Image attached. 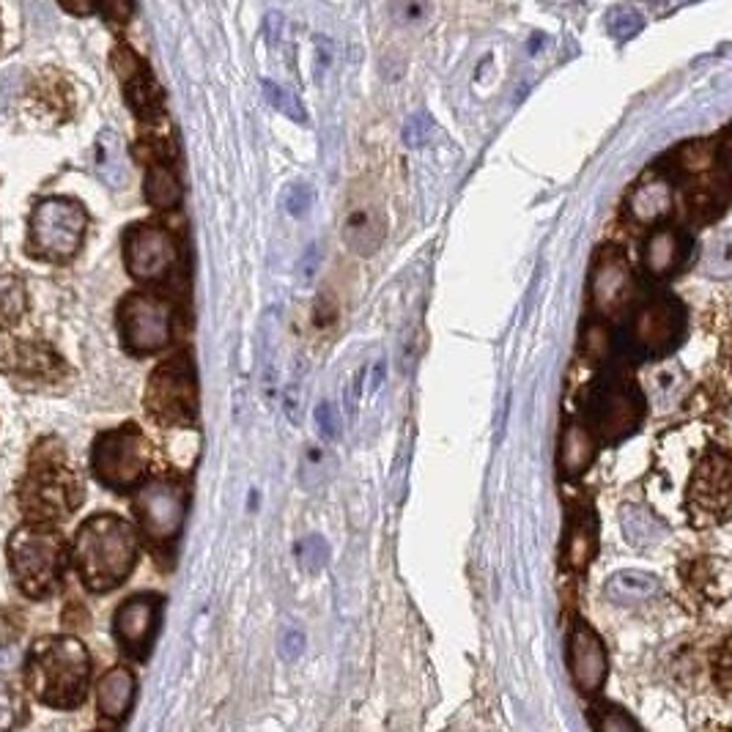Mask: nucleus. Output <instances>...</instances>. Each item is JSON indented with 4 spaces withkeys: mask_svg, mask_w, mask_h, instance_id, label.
<instances>
[{
    "mask_svg": "<svg viewBox=\"0 0 732 732\" xmlns=\"http://www.w3.org/2000/svg\"><path fill=\"white\" fill-rule=\"evenodd\" d=\"M176 242L171 233L151 222L133 226L124 237V259L127 270L140 283H160L176 266Z\"/></svg>",
    "mask_w": 732,
    "mask_h": 732,
    "instance_id": "6e6552de",
    "label": "nucleus"
},
{
    "mask_svg": "<svg viewBox=\"0 0 732 732\" xmlns=\"http://www.w3.org/2000/svg\"><path fill=\"white\" fill-rule=\"evenodd\" d=\"M14 724V697L7 686H0V730Z\"/></svg>",
    "mask_w": 732,
    "mask_h": 732,
    "instance_id": "c9c22d12",
    "label": "nucleus"
},
{
    "mask_svg": "<svg viewBox=\"0 0 732 732\" xmlns=\"http://www.w3.org/2000/svg\"><path fill=\"white\" fill-rule=\"evenodd\" d=\"M94 168L107 187H124L127 184V157H124L122 138L111 129H105L96 140Z\"/></svg>",
    "mask_w": 732,
    "mask_h": 732,
    "instance_id": "5701e85b",
    "label": "nucleus"
},
{
    "mask_svg": "<svg viewBox=\"0 0 732 732\" xmlns=\"http://www.w3.org/2000/svg\"><path fill=\"white\" fill-rule=\"evenodd\" d=\"M61 538L39 527H23L9 540V562L28 595L50 593L61 573Z\"/></svg>",
    "mask_w": 732,
    "mask_h": 732,
    "instance_id": "20e7f679",
    "label": "nucleus"
},
{
    "mask_svg": "<svg viewBox=\"0 0 732 732\" xmlns=\"http://www.w3.org/2000/svg\"><path fill=\"white\" fill-rule=\"evenodd\" d=\"M343 239H346V244L357 255L376 253L381 239H385V226H381L379 211H374L370 206L354 209L352 215L346 217V226H343Z\"/></svg>",
    "mask_w": 732,
    "mask_h": 732,
    "instance_id": "aec40b11",
    "label": "nucleus"
},
{
    "mask_svg": "<svg viewBox=\"0 0 732 732\" xmlns=\"http://www.w3.org/2000/svg\"><path fill=\"white\" fill-rule=\"evenodd\" d=\"M264 96H266V102L275 107V111L283 113V116L294 118V122H305V111H302V105H299V100L294 94H288L283 85L264 83Z\"/></svg>",
    "mask_w": 732,
    "mask_h": 732,
    "instance_id": "cd10ccee",
    "label": "nucleus"
},
{
    "mask_svg": "<svg viewBox=\"0 0 732 732\" xmlns=\"http://www.w3.org/2000/svg\"><path fill=\"white\" fill-rule=\"evenodd\" d=\"M135 699V675L127 666H113L96 688V702H100V713L107 721H122L129 713Z\"/></svg>",
    "mask_w": 732,
    "mask_h": 732,
    "instance_id": "6ab92c4d",
    "label": "nucleus"
},
{
    "mask_svg": "<svg viewBox=\"0 0 732 732\" xmlns=\"http://www.w3.org/2000/svg\"><path fill=\"white\" fill-rule=\"evenodd\" d=\"M688 255V239L680 228H653L644 239L642 264L644 272L655 281L675 275Z\"/></svg>",
    "mask_w": 732,
    "mask_h": 732,
    "instance_id": "f3484780",
    "label": "nucleus"
},
{
    "mask_svg": "<svg viewBox=\"0 0 732 732\" xmlns=\"http://www.w3.org/2000/svg\"><path fill=\"white\" fill-rule=\"evenodd\" d=\"M661 590V579L648 571H617L606 582V598L615 604H642Z\"/></svg>",
    "mask_w": 732,
    "mask_h": 732,
    "instance_id": "4be33fe9",
    "label": "nucleus"
},
{
    "mask_svg": "<svg viewBox=\"0 0 732 732\" xmlns=\"http://www.w3.org/2000/svg\"><path fill=\"white\" fill-rule=\"evenodd\" d=\"M593 418L601 439L617 442L631 434L642 420V398L637 396L631 381L611 379L601 387Z\"/></svg>",
    "mask_w": 732,
    "mask_h": 732,
    "instance_id": "f8f14e48",
    "label": "nucleus"
},
{
    "mask_svg": "<svg viewBox=\"0 0 732 732\" xmlns=\"http://www.w3.org/2000/svg\"><path fill=\"white\" fill-rule=\"evenodd\" d=\"M160 598L157 595H135L118 606L113 617V633L118 644L135 659H144L155 642L157 626H160Z\"/></svg>",
    "mask_w": 732,
    "mask_h": 732,
    "instance_id": "ddd939ff",
    "label": "nucleus"
},
{
    "mask_svg": "<svg viewBox=\"0 0 732 732\" xmlns=\"http://www.w3.org/2000/svg\"><path fill=\"white\" fill-rule=\"evenodd\" d=\"M28 688L47 708L83 702L91 677V655L75 637H47L28 655Z\"/></svg>",
    "mask_w": 732,
    "mask_h": 732,
    "instance_id": "f03ea898",
    "label": "nucleus"
},
{
    "mask_svg": "<svg viewBox=\"0 0 732 732\" xmlns=\"http://www.w3.org/2000/svg\"><path fill=\"white\" fill-rule=\"evenodd\" d=\"M294 554H297V562L305 568V571L313 573L327 562V557H330V546H327V540L321 538V535H308V538H302L297 546H294Z\"/></svg>",
    "mask_w": 732,
    "mask_h": 732,
    "instance_id": "bb28decb",
    "label": "nucleus"
},
{
    "mask_svg": "<svg viewBox=\"0 0 732 732\" xmlns=\"http://www.w3.org/2000/svg\"><path fill=\"white\" fill-rule=\"evenodd\" d=\"M61 3L72 14H89L94 9V0H61Z\"/></svg>",
    "mask_w": 732,
    "mask_h": 732,
    "instance_id": "e433bc0d",
    "label": "nucleus"
},
{
    "mask_svg": "<svg viewBox=\"0 0 732 732\" xmlns=\"http://www.w3.org/2000/svg\"><path fill=\"white\" fill-rule=\"evenodd\" d=\"M187 511V494L173 480H151L135 494V513L140 527L157 544H168L179 535Z\"/></svg>",
    "mask_w": 732,
    "mask_h": 732,
    "instance_id": "1a4fd4ad",
    "label": "nucleus"
},
{
    "mask_svg": "<svg viewBox=\"0 0 732 732\" xmlns=\"http://www.w3.org/2000/svg\"><path fill=\"white\" fill-rule=\"evenodd\" d=\"M593 727L604 732H622V730H639L637 721L628 713H622L620 708H595L593 713Z\"/></svg>",
    "mask_w": 732,
    "mask_h": 732,
    "instance_id": "c85d7f7f",
    "label": "nucleus"
},
{
    "mask_svg": "<svg viewBox=\"0 0 732 732\" xmlns=\"http://www.w3.org/2000/svg\"><path fill=\"white\" fill-rule=\"evenodd\" d=\"M146 409L160 425H193L198 414V385L187 354L168 359L151 374Z\"/></svg>",
    "mask_w": 732,
    "mask_h": 732,
    "instance_id": "7ed1b4c3",
    "label": "nucleus"
},
{
    "mask_svg": "<svg viewBox=\"0 0 732 732\" xmlns=\"http://www.w3.org/2000/svg\"><path fill=\"white\" fill-rule=\"evenodd\" d=\"M146 198L157 209H173L182 201V184L165 162H155L146 176Z\"/></svg>",
    "mask_w": 732,
    "mask_h": 732,
    "instance_id": "393cba45",
    "label": "nucleus"
},
{
    "mask_svg": "<svg viewBox=\"0 0 732 732\" xmlns=\"http://www.w3.org/2000/svg\"><path fill=\"white\" fill-rule=\"evenodd\" d=\"M85 226H89V217H85L83 206L69 198L42 201L34 211V220H31L36 248L50 259H69L78 253Z\"/></svg>",
    "mask_w": 732,
    "mask_h": 732,
    "instance_id": "423d86ee",
    "label": "nucleus"
},
{
    "mask_svg": "<svg viewBox=\"0 0 732 732\" xmlns=\"http://www.w3.org/2000/svg\"><path fill=\"white\" fill-rule=\"evenodd\" d=\"M102 9H105L107 18L118 25H124L133 18V0H102Z\"/></svg>",
    "mask_w": 732,
    "mask_h": 732,
    "instance_id": "f704fd0d",
    "label": "nucleus"
},
{
    "mask_svg": "<svg viewBox=\"0 0 732 732\" xmlns=\"http://www.w3.org/2000/svg\"><path fill=\"white\" fill-rule=\"evenodd\" d=\"M146 464H149V445L135 425L102 434L94 445V456H91L96 478L116 491L133 489L144 478Z\"/></svg>",
    "mask_w": 732,
    "mask_h": 732,
    "instance_id": "39448f33",
    "label": "nucleus"
},
{
    "mask_svg": "<svg viewBox=\"0 0 732 732\" xmlns=\"http://www.w3.org/2000/svg\"><path fill=\"white\" fill-rule=\"evenodd\" d=\"M628 211L642 226H655L672 211V187L664 176H644L628 195Z\"/></svg>",
    "mask_w": 732,
    "mask_h": 732,
    "instance_id": "a211bd4d",
    "label": "nucleus"
},
{
    "mask_svg": "<svg viewBox=\"0 0 732 732\" xmlns=\"http://www.w3.org/2000/svg\"><path fill=\"white\" fill-rule=\"evenodd\" d=\"M80 579L94 593H107L127 582L138 562V535L133 524L113 513L91 516L78 529L72 549Z\"/></svg>",
    "mask_w": 732,
    "mask_h": 732,
    "instance_id": "f257e3e1",
    "label": "nucleus"
},
{
    "mask_svg": "<svg viewBox=\"0 0 732 732\" xmlns=\"http://www.w3.org/2000/svg\"><path fill=\"white\" fill-rule=\"evenodd\" d=\"M305 650V633L302 628H286L281 639V653L286 661H297Z\"/></svg>",
    "mask_w": 732,
    "mask_h": 732,
    "instance_id": "2f4dec72",
    "label": "nucleus"
},
{
    "mask_svg": "<svg viewBox=\"0 0 732 732\" xmlns=\"http://www.w3.org/2000/svg\"><path fill=\"white\" fill-rule=\"evenodd\" d=\"M310 201H313V193H310V190L305 187V184H294V187L286 193V209H288V215L302 217L305 211H308Z\"/></svg>",
    "mask_w": 732,
    "mask_h": 732,
    "instance_id": "7c9ffc66",
    "label": "nucleus"
},
{
    "mask_svg": "<svg viewBox=\"0 0 732 732\" xmlns=\"http://www.w3.org/2000/svg\"><path fill=\"white\" fill-rule=\"evenodd\" d=\"M118 330L129 352H160L171 341V308L151 294H129L118 308Z\"/></svg>",
    "mask_w": 732,
    "mask_h": 732,
    "instance_id": "0eeeda50",
    "label": "nucleus"
},
{
    "mask_svg": "<svg viewBox=\"0 0 732 732\" xmlns=\"http://www.w3.org/2000/svg\"><path fill=\"white\" fill-rule=\"evenodd\" d=\"M595 551V522L593 516L582 513V516H573L571 529H568V544H565V562L576 571H582L590 562Z\"/></svg>",
    "mask_w": 732,
    "mask_h": 732,
    "instance_id": "a878e982",
    "label": "nucleus"
},
{
    "mask_svg": "<svg viewBox=\"0 0 732 732\" xmlns=\"http://www.w3.org/2000/svg\"><path fill=\"white\" fill-rule=\"evenodd\" d=\"M683 332V310L675 299H653L631 321V343L644 357H661Z\"/></svg>",
    "mask_w": 732,
    "mask_h": 732,
    "instance_id": "9d476101",
    "label": "nucleus"
},
{
    "mask_svg": "<svg viewBox=\"0 0 732 732\" xmlns=\"http://www.w3.org/2000/svg\"><path fill=\"white\" fill-rule=\"evenodd\" d=\"M23 502L34 516H64L80 502V485L67 469H45L28 480Z\"/></svg>",
    "mask_w": 732,
    "mask_h": 732,
    "instance_id": "2eb2a0df",
    "label": "nucleus"
},
{
    "mask_svg": "<svg viewBox=\"0 0 732 732\" xmlns=\"http://www.w3.org/2000/svg\"><path fill=\"white\" fill-rule=\"evenodd\" d=\"M425 14H428V7H425L423 0H392V18L398 23H423Z\"/></svg>",
    "mask_w": 732,
    "mask_h": 732,
    "instance_id": "c756f323",
    "label": "nucleus"
},
{
    "mask_svg": "<svg viewBox=\"0 0 732 732\" xmlns=\"http://www.w3.org/2000/svg\"><path fill=\"white\" fill-rule=\"evenodd\" d=\"M316 425H319V431L327 436V439H332V436L338 434V414H335V409H332L330 401H324L316 407Z\"/></svg>",
    "mask_w": 732,
    "mask_h": 732,
    "instance_id": "72a5a7b5",
    "label": "nucleus"
},
{
    "mask_svg": "<svg viewBox=\"0 0 732 732\" xmlns=\"http://www.w3.org/2000/svg\"><path fill=\"white\" fill-rule=\"evenodd\" d=\"M730 670H732L730 639H724V642H721V650H719V666H716V683H719V688L724 694H730V686H732Z\"/></svg>",
    "mask_w": 732,
    "mask_h": 732,
    "instance_id": "473e14b6",
    "label": "nucleus"
},
{
    "mask_svg": "<svg viewBox=\"0 0 732 732\" xmlns=\"http://www.w3.org/2000/svg\"><path fill=\"white\" fill-rule=\"evenodd\" d=\"M568 664H571V677L582 694H595L606 680V648L598 633L584 620H576L568 637Z\"/></svg>",
    "mask_w": 732,
    "mask_h": 732,
    "instance_id": "4468645a",
    "label": "nucleus"
},
{
    "mask_svg": "<svg viewBox=\"0 0 732 732\" xmlns=\"http://www.w3.org/2000/svg\"><path fill=\"white\" fill-rule=\"evenodd\" d=\"M124 85H127V100L129 105L135 107V113H138L140 118H157L162 113V91L160 85H157V80L151 78L149 69H140V72H135L133 78L124 80Z\"/></svg>",
    "mask_w": 732,
    "mask_h": 732,
    "instance_id": "b1692460",
    "label": "nucleus"
},
{
    "mask_svg": "<svg viewBox=\"0 0 732 732\" xmlns=\"http://www.w3.org/2000/svg\"><path fill=\"white\" fill-rule=\"evenodd\" d=\"M730 458L724 450H710L699 461L691 478V502L697 511L710 513L713 518H727L730 511Z\"/></svg>",
    "mask_w": 732,
    "mask_h": 732,
    "instance_id": "dca6fc26",
    "label": "nucleus"
},
{
    "mask_svg": "<svg viewBox=\"0 0 732 732\" xmlns=\"http://www.w3.org/2000/svg\"><path fill=\"white\" fill-rule=\"evenodd\" d=\"M595 436L584 425H568L560 439V469L562 474L573 478L582 474L595 461Z\"/></svg>",
    "mask_w": 732,
    "mask_h": 732,
    "instance_id": "412c9836",
    "label": "nucleus"
},
{
    "mask_svg": "<svg viewBox=\"0 0 732 732\" xmlns=\"http://www.w3.org/2000/svg\"><path fill=\"white\" fill-rule=\"evenodd\" d=\"M633 294H637V283H633V272L626 255L615 248L598 253L593 270V308L598 310V316H606V319L620 316L631 305Z\"/></svg>",
    "mask_w": 732,
    "mask_h": 732,
    "instance_id": "9b49d317",
    "label": "nucleus"
}]
</instances>
